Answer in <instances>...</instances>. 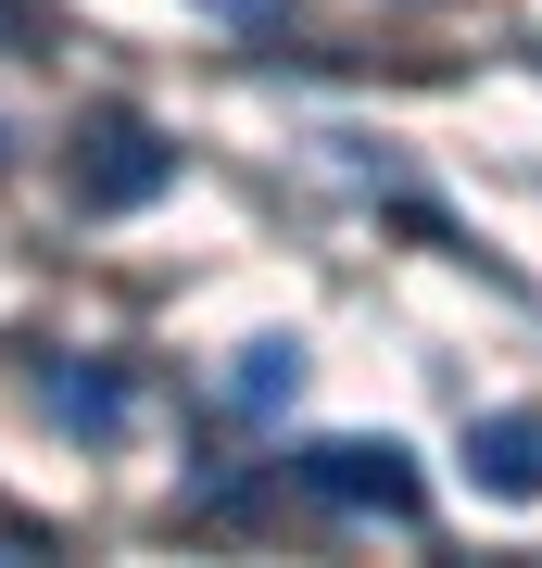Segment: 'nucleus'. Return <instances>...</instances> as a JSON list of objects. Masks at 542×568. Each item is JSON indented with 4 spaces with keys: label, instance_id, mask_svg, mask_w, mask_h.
I'll list each match as a JSON object with an SVG mask.
<instances>
[{
    "label": "nucleus",
    "instance_id": "f257e3e1",
    "mask_svg": "<svg viewBox=\"0 0 542 568\" xmlns=\"http://www.w3.org/2000/svg\"><path fill=\"white\" fill-rule=\"evenodd\" d=\"M290 480L316 493V506H341V518H417V506H429L417 455H403L391 429H328V443L290 455Z\"/></svg>",
    "mask_w": 542,
    "mask_h": 568
},
{
    "label": "nucleus",
    "instance_id": "f03ea898",
    "mask_svg": "<svg viewBox=\"0 0 542 568\" xmlns=\"http://www.w3.org/2000/svg\"><path fill=\"white\" fill-rule=\"evenodd\" d=\"M164 190H177V140L152 114H101L76 140V215H140Z\"/></svg>",
    "mask_w": 542,
    "mask_h": 568
},
{
    "label": "nucleus",
    "instance_id": "7ed1b4c3",
    "mask_svg": "<svg viewBox=\"0 0 542 568\" xmlns=\"http://www.w3.org/2000/svg\"><path fill=\"white\" fill-rule=\"evenodd\" d=\"M467 480L530 506L542 493V405H504V417H467Z\"/></svg>",
    "mask_w": 542,
    "mask_h": 568
},
{
    "label": "nucleus",
    "instance_id": "20e7f679",
    "mask_svg": "<svg viewBox=\"0 0 542 568\" xmlns=\"http://www.w3.org/2000/svg\"><path fill=\"white\" fill-rule=\"evenodd\" d=\"M126 405H140V392H126L114 366H76V354H51V366H39V417H51V429H76V443H114Z\"/></svg>",
    "mask_w": 542,
    "mask_h": 568
},
{
    "label": "nucleus",
    "instance_id": "39448f33",
    "mask_svg": "<svg viewBox=\"0 0 542 568\" xmlns=\"http://www.w3.org/2000/svg\"><path fill=\"white\" fill-rule=\"evenodd\" d=\"M290 392H303V342H290V328L241 342V366H227V405H241V417H278Z\"/></svg>",
    "mask_w": 542,
    "mask_h": 568
},
{
    "label": "nucleus",
    "instance_id": "423d86ee",
    "mask_svg": "<svg viewBox=\"0 0 542 568\" xmlns=\"http://www.w3.org/2000/svg\"><path fill=\"white\" fill-rule=\"evenodd\" d=\"M215 26H278V0H202Z\"/></svg>",
    "mask_w": 542,
    "mask_h": 568
},
{
    "label": "nucleus",
    "instance_id": "0eeeda50",
    "mask_svg": "<svg viewBox=\"0 0 542 568\" xmlns=\"http://www.w3.org/2000/svg\"><path fill=\"white\" fill-rule=\"evenodd\" d=\"M0 13H13V0H0Z\"/></svg>",
    "mask_w": 542,
    "mask_h": 568
},
{
    "label": "nucleus",
    "instance_id": "6e6552de",
    "mask_svg": "<svg viewBox=\"0 0 542 568\" xmlns=\"http://www.w3.org/2000/svg\"><path fill=\"white\" fill-rule=\"evenodd\" d=\"M0 152H13V140H0Z\"/></svg>",
    "mask_w": 542,
    "mask_h": 568
}]
</instances>
